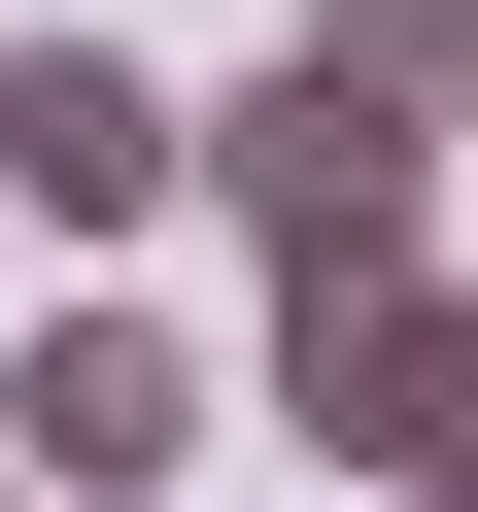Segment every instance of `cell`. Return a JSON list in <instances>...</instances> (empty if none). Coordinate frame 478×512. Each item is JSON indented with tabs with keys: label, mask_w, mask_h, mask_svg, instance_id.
Listing matches in <instances>:
<instances>
[{
	"label": "cell",
	"mask_w": 478,
	"mask_h": 512,
	"mask_svg": "<svg viewBox=\"0 0 478 512\" xmlns=\"http://www.w3.org/2000/svg\"><path fill=\"white\" fill-rule=\"evenodd\" d=\"M444 137H478V0H308V35L205 103V205L274 239V308H308V274H410Z\"/></svg>",
	"instance_id": "1"
},
{
	"label": "cell",
	"mask_w": 478,
	"mask_h": 512,
	"mask_svg": "<svg viewBox=\"0 0 478 512\" xmlns=\"http://www.w3.org/2000/svg\"><path fill=\"white\" fill-rule=\"evenodd\" d=\"M274 410L410 512V478H478V274H308L274 308Z\"/></svg>",
	"instance_id": "2"
},
{
	"label": "cell",
	"mask_w": 478,
	"mask_h": 512,
	"mask_svg": "<svg viewBox=\"0 0 478 512\" xmlns=\"http://www.w3.org/2000/svg\"><path fill=\"white\" fill-rule=\"evenodd\" d=\"M0 478H35V512H171L205 478V342L171 308H35V342H0Z\"/></svg>",
	"instance_id": "3"
},
{
	"label": "cell",
	"mask_w": 478,
	"mask_h": 512,
	"mask_svg": "<svg viewBox=\"0 0 478 512\" xmlns=\"http://www.w3.org/2000/svg\"><path fill=\"white\" fill-rule=\"evenodd\" d=\"M171 171H205V103L137 35H0V205H35V239H137Z\"/></svg>",
	"instance_id": "4"
},
{
	"label": "cell",
	"mask_w": 478,
	"mask_h": 512,
	"mask_svg": "<svg viewBox=\"0 0 478 512\" xmlns=\"http://www.w3.org/2000/svg\"><path fill=\"white\" fill-rule=\"evenodd\" d=\"M410 512H478V478H410Z\"/></svg>",
	"instance_id": "5"
},
{
	"label": "cell",
	"mask_w": 478,
	"mask_h": 512,
	"mask_svg": "<svg viewBox=\"0 0 478 512\" xmlns=\"http://www.w3.org/2000/svg\"><path fill=\"white\" fill-rule=\"evenodd\" d=\"M0 512H35V478H0Z\"/></svg>",
	"instance_id": "6"
}]
</instances>
